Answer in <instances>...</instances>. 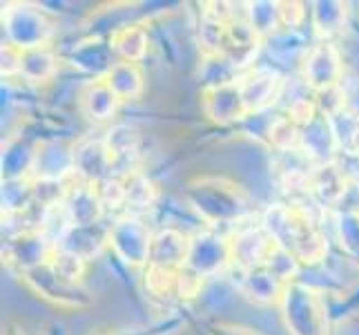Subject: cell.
<instances>
[{"instance_id":"5bb4252c","label":"cell","mask_w":359,"mask_h":335,"mask_svg":"<svg viewBox=\"0 0 359 335\" xmlns=\"http://www.w3.org/2000/svg\"><path fill=\"white\" fill-rule=\"evenodd\" d=\"M107 88L114 92L121 103L139 101L145 92V70L141 63H130V60H116L103 77Z\"/></svg>"},{"instance_id":"4fadbf2b","label":"cell","mask_w":359,"mask_h":335,"mask_svg":"<svg viewBox=\"0 0 359 335\" xmlns=\"http://www.w3.org/2000/svg\"><path fill=\"white\" fill-rule=\"evenodd\" d=\"M63 204L74 226H92V223H98L105 215L94 185L79 181L76 177H74V183H69Z\"/></svg>"},{"instance_id":"277c9868","label":"cell","mask_w":359,"mask_h":335,"mask_svg":"<svg viewBox=\"0 0 359 335\" xmlns=\"http://www.w3.org/2000/svg\"><path fill=\"white\" fill-rule=\"evenodd\" d=\"M302 81L315 94L344 85V56L332 41H315L302 60Z\"/></svg>"},{"instance_id":"8fae6325","label":"cell","mask_w":359,"mask_h":335,"mask_svg":"<svg viewBox=\"0 0 359 335\" xmlns=\"http://www.w3.org/2000/svg\"><path fill=\"white\" fill-rule=\"evenodd\" d=\"M190 253V235L175 226H163L154 230L150 244V259L147 266L165 268V270H181L188 262ZM145 266V268H147Z\"/></svg>"},{"instance_id":"2e32d148","label":"cell","mask_w":359,"mask_h":335,"mask_svg":"<svg viewBox=\"0 0 359 335\" xmlns=\"http://www.w3.org/2000/svg\"><path fill=\"white\" fill-rule=\"evenodd\" d=\"M109 226H101V221L92 223V226H72L69 232L63 237L56 248H65V251L83 257L85 262H92L94 257L103 253V248L109 246Z\"/></svg>"},{"instance_id":"7402d4cb","label":"cell","mask_w":359,"mask_h":335,"mask_svg":"<svg viewBox=\"0 0 359 335\" xmlns=\"http://www.w3.org/2000/svg\"><path fill=\"white\" fill-rule=\"evenodd\" d=\"M302 143V128L294 126V123L283 114H277L272 119L268 134H266V145H270L277 155H286V152H297Z\"/></svg>"},{"instance_id":"7a4b0ae2","label":"cell","mask_w":359,"mask_h":335,"mask_svg":"<svg viewBox=\"0 0 359 335\" xmlns=\"http://www.w3.org/2000/svg\"><path fill=\"white\" fill-rule=\"evenodd\" d=\"M185 202L208 226H219V223L239 226L250 215V197L228 179L203 177L192 181L185 190Z\"/></svg>"},{"instance_id":"30bf717a","label":"cell","mask_w":359,"mask_h":335,"mask_svg":"<svg viewBox=\"0 0 359 335\" xmlns=\"http://www.w3.org/2000/svg\"><path fill=\"white\" fill-rule=\"evenodd\" d=\"M283 88V81L275 70H248L239 77V90L243 96V103L248 114H257V112H266L277 101Z\"/></svg>"},{"instance_id":"ac0fdd59","label":"cell","mask_w":359,"mask_h":335,"mask_svg":"<svg viewBox=\"0 0 359 335\" xmlns=\"http://www.w3.org/2000/svg\"><path fill=\"white\" fill-rule=\"evenodd\" d=\"M239 289L248 300H252L255 304H264V306L279 304L283 291H286V287H283L266 266L248 270Z\"/></svg>"},{"instance_id":"484cf974","label":"cell","mask_w":359,"mask_h":335,"mask_svg":"<svg viewBox=\"0 0 359 335\" xmlns=\"http://www.w3.org/2000/svg\"><path fill=\"white\" fill-rule=\"evenodd\" d=\"M283 114H286L294 126L306 128L319 117V107L315 98H308V96H294L288 101V105L283 107Z\"/></svg>"},{"instance_id":"e0dca14e","label":"cell","mask_w":359,"mask_h":335,"mask_svg":"<svg viewBox=\"0 0 359 335\" xmlns=\"http://www.w3.org/2000/svg\"><path fill=\"white\" fill-rule=\"evenodd\" d=\"M109 47H112L116 60L141 63L150 49V36L141 25H123L109 34Z\"/></svg>"},{"instance_id":"7c38bea8","label":"cell","mask_w":359,"mask_h":335,"mask_svg":"<svg viewBox=\"0 0 359 335\" xmlns=\"http://www.w3.org/2000/svg\"><path fill=\"white\" fill-rule=\"evenodd\" d=\"M351 190V181L337 161L332 164H319L311 168V199L321 208L339 206Z\"/></svg>"},{"instance_id":"8992f818","label":"cell","mask_w":359,"mask_h":335,"mask_svg":"<svg viewBox=\"0 0 359 335\" xmlns=\"http://www.w3.org/2000/svg\"><path fill=\"white\" fill-rule=\"evenodd\" d=\"M152 230L141 217L123 215L114 223H109V239L107 248L112 251L123 264L134 268H145L150 259Z\"/></svg>"},{"instance_id":"5b68a950","label":"cell","mask_w":359,"mask_h":335,"mask_svg":"<svg viewBox=\"0 0 359 335\" xmlns=\"http://www.w3.org/2000/svg\"><path fill=\"white\" fill-rule=\"evenodd\" d=\"M3 25L7 32V43L22 49V52L49 45V39L54 34L52 22L47 20L43 11L27 3L7 5L3 11Z\"/></svg>"},{"instance_id":"9c48e42d","label":"cell","mask_w":359,"mask_h":335,"mask_svg":"<svg viewBox=\"0 0 359 335\" xmlns=\"http://www.w3.org/2000/svg\"><path fill=\"white\" fill-rule=\"evenodd\" d=\"M201 107H203V114L210 121L219 123V126L243 121L248 117V110H245L243 96L239 90V79L232 83L215 85V88H203Z\"/></svg>"},{"instance_id":"4dcf8cb0","label":"cell","mask_w":359,"mask_h":335,"mask_svg":"<svg viewBox=\"0 0 359 335\" xmlns=\"http://www.w3.org/2000/svg\"><path fill=\"white\" fill-rule=\"evenodd\" d=\"M96 335H112V333H96Z\"/></svg>"},{"instance_id":"9a60e30c","label":"cell","mask_w":359,"mask_h":335,"mask_svg":"<svg viewBox=\"0 0 359 335\" xmlns=\"http://www.w3.org/2000/svg\"><path fill=\"white\" fill-rule=\"evenodd\" d=\"M79 105L85 119H90L92 123H105L116 117L121 101L107 88L103 79H94L83 88L79 96Z\"/></svg>"},{"instance_id":"44dd1931","label":"cell","mask_w":359,"mask_h":335,"mask_svg":"<svg viewBox=\"0 0 359 335\" xmlns=\"http://www.w3.org/2000/svg\"><path fill=\"white\" fill-rule=\"evenodd\" d=\"M47 266L60 282L69 284V287H81L85 275H88L90 262H85L83 257L65 251V248H54L47 259Z\"/></svg>"},{"instance_id":"83f0119b","label":"cell","mask_w":359,"mask_h":335,"mask_svg":"<svg viewBox=\"0 0 359 335\" xmlns=\"http://www.w3.org/2000/svg\"><path fill=\"white\" fill-rule=\"evenodd\" d=\"M20 63H22V49L5 43L3 45V77H20Z\"/></svg>"},{"instance_id":"ba28073f","label":"cell","mask_w":359,"mask_h":335,"mask_svg":"<svg viewBox=\"0 0 359 335\" xmlns=\"http://www.w3.org/2000/svg\"><path fill=\"white\" fill-rule=\"evenodd\" d=\"M230 262V239L226 235H219L217 230L208 228L194 232L190 237V253L185 266L196 270L205 280L217 277L219 272H226Z\"/></svg>"},{"instance_id":"4316f807","label":"cell","mask_w":359,"mask_h":335,"mask_svg":"<svg viewBox=\"0 0 359 335\" xmlns=\"http://www.w3.org/2000/svg\"><path fill=\"white\" fill-rule=\"evenodd\" d=\"M308 18V9L304 3H279V22L281 29L297 32Z\"/></svg>"},{"instance_id":"3957f363","label":"cell","mask_w":359,"mask_h":335,"mask_svg":"<svg viewBox=\"0 0 359 335\" xmlns=\"http://www.w3.org/2000/svg\"><path fill=\"white\" fill-rule=\"evenodd\" d=\"M279 304L290 335H328V308L321 291L294 282L286 287Z\"/></svg>"},{"instance_id":"d4e9b609","label":"cell","mask_w":359,"mask_h":335,"mask_svg":"<svg viewBox=\"0 0 359 335\" xmlns=\"http://www.w3.org/2000/svg\"><path fill=\"white\" fill-rule=\"evenodd\" d=\"M98 199H101V206L105 213H112V210H121L126 208V197H128V185L126 179L121 177H107L101 183L94 185Z\"/></svg>"},{"instance_id":"6da1fadb","label":"cell","mask_w":359,"mask_h":335,"mask_svg":"<svg viewBox=\"0 0 359 335\" xmlns=\"http://www.w3.org/2000/svg\"><path fill=\"white\" fill-rule=\"evenodd\" d=\"M259 221L275 244L292 253L302 266H319L326 259V235L319 221L302 204H272L264 210Z\"/></svg>"},{"instance_id":"603a6c76","label":"cell","mask_w":359,"mask_h":335,"mask_svg":"<svg viewBox=\"0 0 359 335\" xmlns=\"http://www.w3.org/2000/svg\"><path fill=\"white\" fill-rule=\"evenodd\" d=\"M128 185V197H126V210L132 217H141L145 210L154 208L156 204V188L154 183L141 172L126 179Z\"/></svg>"},{"instance_id":"cb8c5ba5","label":"cell","mask_w":359,"mask_h":335,"mask_svg":"<svg viewBox=\"0 0 359 335\" xmlns=\"http://www.w3.org/2000/svg\"><path fill=\"white\" fill-rule=\"evenodd\" d=\"M245 7V20L250 22V27L259 34L262 41L281 29L279 3H248Z\"/></svg>"},{"instance_id":"f546056e","label":"cell","mask_w":359,"mask_h":335,"mask_svg":"<svg viewBox=\"0 0 359 335\" xmlns=\"http://www.w3.org/2000/svg\"><path fill=\"white\" fill-rule=\"evenodd\" d=\"M353 210H355V213H357V215H359V204H357V206H355V208H353Z\"/></svg>"},{"instance_id":"d6986e66","label":"cell","mask_w":359,"mask_h":335,"mask_svg":"<svg viewBox=\"0 0 359 335\" xmlns=\"http://www.w3.org/2000/svg\"><path fill=\"white\" fill-rule=\"evenodd\" d=\"M58 63L60 60L52 49V45L27 49V52H22L20 79L27 83H49L56 79Z\"/></svg>"},{"instance_id":"ffe728a7","label":"cell","mask_w":359,"mask_h":335,"mask_svg":"<svg viewBox=\"0 0 359 335\" xmlns=\"http://www.w3.org/2000/svg\"><path fill=\"white\" fill-rule=\"evenodd\" d=\"M346 16H348V5L346 3H313L311 9V25L317 41H330L346 27Z\"/></svg>"},{"instance_id":"52a82bcc","label":"cell","mask_w":359,"mask_h":335,"mask_svg":"<svg viewBox=\"0 0 359 335\" xmlns=\"http://www.w3.org/2000/svg\"><path fill=\"white\" fill-rule=\"evenodd\" d=\"M230 239V257L232 264L241 266L243 270L262 268L268 264L270 255L277 251L275 239L270 237L268 230L259 223H239L228 235Z\"/></svg>"},{"instance_id":"f1b7e54d","label":"cell","mask_w":359,"mask_h":335,"mask_svg":"<svg viewBox=\"0 0 359 335\" xmlns=\"http://www.w3.org/2000/svg\"><path fill=\"white\" fill-rule=\"evenodd\" d=\"M212 335H262L248 327H237V324H221L212 329Z\"/></svg>"}]
</instances>
